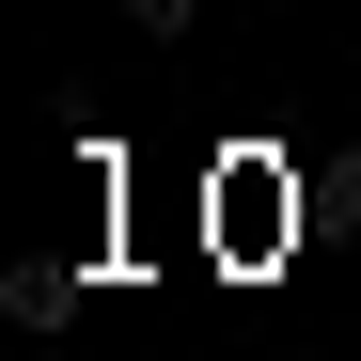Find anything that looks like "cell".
<instances>
[{
  "label": "cell",
  "mask_w": 361,
  "mask_h": 361,
  "mask_svg": "<svg viewBox=\"0 0 361 361\" xmlns=\"http://www.w3.org/2000/svg\"><path fill=\"white\" fill-rule=\"evenodd\" d=\"M126 16H142V32H157V47H173V32H189V16H204V0H126Z\"/></svg>",
  "instance_id": "2"
},
{
  "label": "cell",
  "mask_w": 361,
  "mask_h": 361,
  "mask_svg": "<svg viewBox=\"0 0 361 361\" xmlns=\"http://www.w3.org/2000/svg\"><path fill=\"white\" fill-rule=\"evenodd\" d=\"M0 298H16V330H63V314H79V283H63V267H16Z\"/></svg>",
  "instance_id": "1"
}]
</instances>
